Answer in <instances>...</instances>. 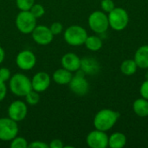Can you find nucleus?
<instances>
[{
	"label": "nucleus",
	"instance_id": "4be33fe9",
	"mask_svg": "<svg viewBox=\"0 0 148 148\" xmlns=\"http://www.w3.org/2000/svg\"><path fill=\"white\" fill-rule=\"evenodd\" d=\"M25 101L26 103H28L29 105H31V106H34V105H36L39 101H40V95L38 92L35 91V90H31L30 92H29L25 96Z\"/></svg>",
	"mask_w": 148,
	"mask_h": 148
},
{
	"label": "nucleus",
	"instance_id": "b1692460",
	"mask_svg": "<svg viewBox=\"0 0 148 148\" xmlns=\"http://www.w3.org/2000/svg\"><path fill=\"white\" fill-rule=\"evenodd\" d=\"M29 11L31 12V14L37 19L42 17L44 14H45V9L44 7L40 4V3H34L32 5V7L30 8Z\"/></svg>",
	"mask_w": 148,
	"mask_h": 148
},
{
	"label": "nucleus",
	"instance_id": "72a5a7b5",
	"mask_svg": "<svg viewBox=\"0 0 148 148\" xmlns=\"http://www.w3.org/2000/svg\"><path fill=\"white\" fill-rule=\"evenodd\" d=\"M146 79H148V71L147 72V74H146Z\"/></svg>",
	"mask_w": 148,
	"mask_h": 148
},
{
	"label": "nucleus",
	"instance_id": "a211bd4d",
	"mask_svg": "<svg viewBox=\"0 0 148 148\" xmlns=\"http://www.w3.org/2000/svg\"><path fill=\"white\" fill-rule=\"evenodd\" d=\"M127 141V136L121 132H114L108 136V147L110 148H123Z\"/></svg>",
	"mask_w": 148,
	"mask_h": 148
},
{
	"label": "nucleus",
	"instance_id": "dca6fc26",
	"mask_svg": "<svg viewBox=\"0 0 148 148\" xmlns=\"http://www.w3.org/2000/svg\"><path fill=\"white\" fill-rule=\"evenodd\" d=\"M138 68L148 69V44L140 46L134 54V58Z\"/></svg>",
	"mask_w": 148,
	"mask_h": 148
},
{
	"label": "nucleus",
	"instance_id": "473e14b6",
	"mask_svg": "<svg viewBox=\"0 0 148 148\" xmlns=\"http://www.w3.org/2000/svg\"><path fill=\"white\" fill-rule=\"evenodd\" d=\"M4 57H5V52L3 50V49L0 46V64L3 62Z\"/></svg>",
	"mask_w": 148,
	"mask_h": 148
},
{
	"label": "nucleus",
	"instance_id": "1a4fd4ad",
	"mask_svg": "<svg viewBox=\"0 0 148 148\" xmlns=\"http://www.w3.org/2000/svg\"><path fill=\"white\" fill-rule=\"evenodd\" d=\"M86 142L91 148H106L108 147V135L104 131L95 129L87 135Z\"/></svg>",
	"mask_w": 148,
	"mask_h": 148
},
{
	"label": "nucleus",
	"instance_id": "aec40b11",
	"mask_svg": "<svg viewBox=\"0 0 148 148\" xmlns=\"http://www.w3.org/2000/svg\"><path fill=\"white\" fill-rule=\"evenodd\" d=\"M120 69L123 75L130 76L136 73L138 66L134 59H127L121 62Z\"/></svg>",
	"mask_w": 148,
	"mask_h": 148
},
{
	"label": "nucleus",
	"instance_id": "f257e3e1",
	"mask_svg": "<svg viewBox=\"0 0 148 148\" xmlns=\"http://www.w3.org/2000/svg\"><path fill=\"white\" fill-rule=\"evenodd\" d=\"M120 118V114L114 110L104 108L96 113L93 124L95 129L108 132L111 130Z\"/></svg>",
	"mask_w": 148,
	"mask_h": 148
},
{
	"label": "nucleus",
	"instance_id": "6ab92c4d",
	"mask_svg": "<svg viewBox=\"0 0 148 148\" xmlns=\"http://www.w3.org/2000/svg\"><path fill=\"white\" fill-rule=\"evenodd\" d=\"M133 110L134 114L141 118L148 116V100L142 97L135 100L133 103Z\"/></svg>",
	"mask_w": 148,
	"mask_h": 148
},
{
	"label": "nucleus",
	"instance_id": "9d476101",
	"mask_svg": "<svg viewBox=\"0 0 148 148\" xmlns=\"http://www.w3.org/2000/svg\"><path fill=\"white\" fill-rule=\"evenodd\" d=\"M31 35L34 42L42 46L49 45L54 38V35L50 29L45 25L36 26V28L31 32Z\"/></svg>",
	"mask_w": 148,
	"mask_h": 148
},
{
	"label": "nucleus",
	"instance_id": "c756f323",
	"mask_svg": "<svg viewBox=\"0 0 148 148\" xmlns=\"http://www.w3.org/2000/svg\"><path fill=\"white\" fill-rule=\"evenodd\" d=\"M28 147L29 148H49V144L43 142V141H40V140H36V141H32L31 143H29L28 145Z\"/></svg>",
	"mask_w": 148,
	"mask_h": 148
},
{
	"label": "nucleus",
	"instance_id": "39448f33",
	"mask_svg": "<svg viewBox=\"0 0 148 148\" xmlns=\"http://www.w3.org/2000/svg\"><path fill=\"white\" fill-rule=\"evenodd\" d=\"M88 26L96 34L105 33L109 28V22L108 15L101 10H95L92 12L88 19Z\"/></svg>",
	"mask_w": 148,
	"mask_h": 148
},
{
	"label": "nucleus",
	"instance_id": "0eeeda50",
	"mask_svg": "<svg viewBox=\"0 0 148 148\" xmlns=\"http://www.w3.org/2000/svg\"><path fill=\"white\" fill-rule=\"evenodd\" d=\"M69 89L76 95L83 96L88 93L89 83L85 78V74L81 70H77L76 74L73 75L71 81L69 83Z\"/></svg>",
	"mask_w": 148,
	"mask_h": 148
},
{
	"label": "nucleus",
	"instance_id": "f03ea898",
	"mask_svg": "<svg viewBox=\"0 0 148 148\" xmlns=\"http://www.w3.org/2000/svg\"><path fill=\"white\" fill-rule=\"evenodd\" d=\"M9 87L10 92L18 97H24L32 90L31 80L21 73H16L10 77L9 80Z\"/></svg>",
	"mask_w": 148,
	"mask_h": 148
},
{
	"label": "nucleus",
	"instance_id": "7ed1b4c3",
	"mask_svg": "<svg viewBox=\"0 0 148 148\" xmlns=\"http://www.w3.org/2000/svg\"><path fill=\"white\" fill-rule=\"evenodd\" d=\"M88 36L87 30L80 25H71L68 27L63 34L65 42L74 47L83 45Z\"/></svg>",
	"mask_w": 148,
	"mask_h": 148
},
{
	"label": "nucleus",
	"instance_id": "6e6552de",
	"mask_svg": "<svg viewBox=\"0 0 148 148\" xmlns=\"http://www.w3.org/2000/svg\"><path fill=\"white\" fill-rule=\"evenodd\" d=\"M18 134L17 122L8 118H0V140L10 141Z\"/></svg>",
	"mask_w": 148,
	"mask_h": 148
},
{
	"label": "nucleus",
	"instance_id": "a878e982",
	"mask_svg": "<svg viewBox=\"0 0 148 148\" xmlns=\"http://www.w3.org/2000/svg\"><path fill=\"white\" fill-rule=\"evenodd\" d=\"M101 7L102 11L108 14L110 11H112L115 8V4L113 0H101Z\"/></svg>",
	"mask_w": 148,
	"mask_h": 148
},
{
	"label": "nucleus",
	"instance_id": "7c9ffc66",
	"mask_svg": "<svg viewBox=\"0 0 148 148\" xmlns=\"http://www.w3.org/2000/svg\"><path fill=\"white\" fill-rule=\"evenodd\" d=\"M7 94V87L5 82H3L0 81V102L3 101L6 96Z\"/></svg>",
	"mask_w": 148,
	"mask_h": 148
},
{
	"label": "nucleus",
	"instance_id": "c85d7f7f",
	"mask_svg": "<svg viewBox=\"0 0 148 148\" xmlns=\"http://www.w3.org/2000/svg\"><path fill=\"white\" fill-rule=\"evenodd\" d=\"M140 95L142 98L148 100V79L145 80L140 88Z\"/></svg>",
	"mask_w": 148,
	"mask_h": 148
},
{
	"label": "nucleus",
	"instance_id": "9b49d317",
	"mask_svg": "<svg viewBox=\"0 0 148 148\" xmlns=\"http://www.w3.org/2000/svg\"><path fill=\"white\" fill-rule=\"evenodd\" d=\"M16 63L22 70H30L36 63V57L32 51L24 49L17 54L16 57Z\"/></svg>",
	"mask_w": 148,
	"mask_h": 148
},
{
	"label": "nucleus",
	"instance_id": "f8f14e48",
	"mask_svg": "<svg viewBox=\"0 0 148 148\" xmlns=\"http://www.w3.org/2000/svg\"><path fill=\"white\" fill-rule=\"evenodd\" d=\"M28 114V107L22 101H15L11 102L8 108V115L10 119L16 122L23 121Z\"/></svg>",
	"mask_w": 148,
	"mask_h": 148
},
{
	"label": "nucleus",
	"instance_id": "ddd939ff",
	"mask_svg": "<svg viewBox=\"0 0 148 148\" xmlns=\"http://www.w3.org/2000/svg\"><path fill=\"white\" fill-rule=\"evenodd\" d=\"M50 82H51V78L47 72L44 71L37 72L36 74L34 75V76L31 79L32 89L38 93L44 92L49 88L50 85Z\"/></svg>",
	"mask_w": 148,
	"mask_h": 148
},
{
	"label": "nucleus",
	"instance_id": "2eb2a0df",
	"mask_svg": "<svg viewBox=\"0 0 148 148\" xmlns=\"http://www.w3.org/2000/svg\"><path fill=\"white\" fill-rule=\"evenodd\" d=\"M62 68L70 72H76L81 68V58L75 53L65 54L61 60Z\"/></svg>",
	"mask_w": 148,
	"mask_h": 148
},
{
	"label": "nucleus",
	"instance_id": "bb28decb",
	"mask_svg": "<svg viewBox=\"0 0 148 148\" xmlns=\"http://www.w3.org/2000/svg\"><path fill=\"white\" fill-rule=\"evenodd\" d=\"M49 29H50L51 32L53 33V35L56 36V35H59V34H61L62 32L63 26L60 22H55L50 25Z\"/></svg>",
	"mask_w": 148,
	"mask_h": 148
},
{
	"label": "nucleus",
	"instance_id": "f3484780",
	"mask_svg": "<svg viewBox=\"0 0 148 148\" xmlns=\"http://www.w3.org/2000/svg\"><path fill=\"white\" fill-rule=\"evenodd\" d=\"M72 77H73L72 72L67 70L64 68L56 70L52 75L53 81L59 85H69Z\"/></svg>",
	"mask_w": 148,
	"mask_h": 148
},
{
	"label": "nucleus",
	"instance_id": "393cba45",
	"mask_svg": "<svg viewBox=\"0 0 148 148\" xmlns=\"http://www.w3.org/2000/svg\"><path fill=\"white\" fill-rule=\"evenodd\" d=\"M16 3L20 10H29L35 3V0H16Z\"/></svg>",
	"mask_w": 148,
	"mask_h": 148
},
{
	"label": "nucleus",
	"instance_id": "2f4dec72",
	"mask_svg": "<svg viewBox=\"0 0 148 148\" xmlns=\"http://www.w3.org/2000/svg\"><path fill=\"white\" fill-rule=\"evenodd\" d=\"M50 148H63L64 145L62 140H59V139H55L53 140H51V142L49 144Z\"/></svg>",
	"mask_w": 148,
	"mask_h": 148
},
{
	"label": "nucleus",
	"instance_id": "5701e85b",
	"mask_svg": "<svg viewBox=\"0 0 148 148\" xmlns=\"http://www.w3.org/2000/svg\"><path fill=\"white\" fill-rule=\"evenodd\" d=\"M28 145V141L25 138L16 136L13 140H10V147L11 148H27Z\"/></svg>",
	"mask_w": 148,
	"mask_h": 148
},
{
	"label": "nucleus",
	"instance_id": "cd10ccee",
	"mask_svg": "<svg viewBox=\"0 0 148 148\" xmlns=\"http://www.w3.org/2000/svg\"><path fill=\"white\" fill-rule=\"evenodd\" d=\"M10 70L7 68H0V81L6 82L10 79Z\"/></svg>",
	"mask_w": 148,
	"mask_h": 148
},
{
	"label": "nucleus",
	"instance_id": "4468645a",
	"mask_svg": "<svg viewBox=\"0 0 148 148\" xmlns=\"http://www.w3.org/2000/svg\"><path fill=\"white\" fill-rule=\"evenodd\" d=\"M100 63L96 59L90 56H86L81 58V68L80 69L88 75H94L99 73L100 71Z\"/></svg>",
	"mask_w": 148,
	"mask_h": 148
},
{
	"label": "nucleus",
	"instance_id": "412c9836",
	"mask_svg": "<svg viewBox=\"0 0 148 148\" xmlns=\"http://www.w3.org/2000/svg\"><path fill=\"white\" fill-rule=\"evenodd\" d=\"M84 45L91 51H98L102 48V40L98 36H88Z\"/></svg>",
	"mask_w": 148,
	"mask_h": 148
},
{
	"label": "nucleus",
	"instance_id": "20e7f679",
	"mask_svg": "<svg viewBox=\"0 0 148 148\" xmlns=\"http://www.w3.org/2000/svg\"><path fill=\"white\" fill-rule=\"evenodd\" d=\"M109 27L116 31L125 29L129 23V16L127 11L121 7H115L108 15Z\"/></svg>",
	"mask_w": 148,
	"mask_h": 148
},
{
	"label": "nucleus",
	"instance_id": "423d86ee",
	"mask_svg": "<svg viewBox=\"0 0 148 148\" xmlns=\"http://www.w3.org/2000/svg\"><path fill=\"white\" fill-rule=\"evenodd\" d=\"M17 29L23 34H31L36 26V18L29 10H20L16 17Z\"/></svg>",
	"mask_w": 148,
	"mask_h": 148
}]
</instances>
